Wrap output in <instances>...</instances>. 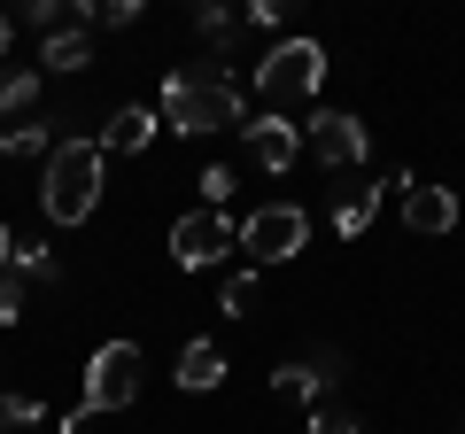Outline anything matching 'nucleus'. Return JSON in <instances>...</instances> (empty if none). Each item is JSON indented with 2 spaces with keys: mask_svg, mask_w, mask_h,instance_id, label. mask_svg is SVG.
<instances>
[{
  "mask_svg": "<svg viewBox=\"0 0 465 434\" xmlns=\"http://www.w3.org/2000/svg\"><path fill=\"white\" fill-rule=\"evenodd\" d=\"M155 117L171 133H249V94L232 85V70H210V63H186L163 78V109Z\"/></svg>",
  "mask_w": 465,
  "mask_h": 434,
  "instance_id": "f257e3e1",
  "label": "nucleus"
},
{
  "mask_svg": "<svg viewBox=\"0 0 465 434\" xmlns=\"http://www.w3.org/2000/svg\"><path fill=\"white\" fill-rule=\"evenodd\" d=\"M101 179H109V155H101V140H63V148L47 155V171H39V217L47 225H85V217L101 210Z\"/></svg>",
  "mask_w": 465,
  "mask_h": 434,
  "instance_id": "f03ea898",
  "label": "nucleus"
},
{
  "mask_svg": "<svg viewBox=\"0 0 465 434\" xmlns=\"http://www.w3.org/2000/svg\"><path fill=\"white\" fill-rule=\"evenodd\" d=\"M326 85V47L318 39H280V47L256 63V94L272 101V117H287L295 101H311Z\"/></svg>",
  "mask_w": 465,
  "mask_h": 434,
  "instance_id": "7ed1b4c3",
  "label": "nucleus"
},
{
  "mask_svg": "<svg viewBox=\"0 0 465 434\" xmlns=\"http://www.w3.org/2000/svg\"><path fill=\"white\" fill-rule=\"evenodd\" d=\"M140 372H148V357H140V341H101L94 357H85V411H124V403L140 396Z\"/></svg>",
  "mask_w": 465,
  "mask_h": 434,
  "instance_id": "20e7f679",
  "label": "nucleus"
},
{
  "mask_svg": "<svg viewBox=\"0 0 465 434\" xmlns=\"http://www.w3.org/2000/svg\"><path fill=\"white\" fill-rule=\"evenodd\" d=\"M232 249H241V225H232L225 210L171 217V264H179V271H210V264H225Z\"/></svg>",
  "mask_w": 465,
  "mask_h": 434,
  "instance_id": "39448f33",
  "label": "nucleus"
},
{
  "mask_svg": "<svg viewBox=\"0 0 465 434\" xmlns=\"http://www.w3.org/2000/svg\"><path fill=\"white\" fill-rule=\"evenodd\" d=\"M241 249H249L256 264H287V256L311 249V217H302L295 202H264V210L241 217Z\"/></svg>",
  "mask_w": 465,
  "mask_h": 434,
  "instance_id": "423d86ee",
  "label": "nucleus"
},
{
  "mask_svg": "<svg viewBox=\"0 0 465 434\" xmlns=\"http://www.w3.org/2000/svg\"><path fill=\"white\" fill-rule=\"evenodd\" d=\"M302 155L326 163V171H357V163L372 155V133L349 117V109H318V117L302 124Z\"/></svg>",
  "mask_w": 465,
  "mask_h": 434,
  "instance_id": "0eeeda50",
  "label": "nucleus"
},
{
  "mask_svg": "<svg viewBox=\"0 0 465 434\" xmlns=\"http://www.w3.org/2000/svg\"><path fill=\"white\" fill-rule=\"evenodd\" d=\"M403 225L427 233V241L458 233V194H450V186H427V179H403Z\"/></svg>",
  "mask_w": 465,
  "mask_h": 434,
  "instance_id": "6e6552de",
  "label": "nucleus"
},
{
  "mask_svg": "<svg viewBox=\"0 0 465 434\" xmlns=\"http://www.w3.org/2000/svg\"><path fill=\"white\" fill-rule=\"evenodd\" d=\"M241 148H249V163H256V171H295L302 133H295L287 117H256L249 133H241Z\"/></svg>",
  "mask_w": 465,
  "mask_h": 434,
  "instance_id": "1a4fd4ad",
  "label": "nucleus"
},
{
  "mask_svg": "<svg viewBox=\"0 0 465 434\" xmlns=\"http://www.w3.org/2000/svg\"><path fill=\"white\" fill-rule=\"evenodd\" d=\"M155 133H163V117H155V109H140V101H124V109L101 124V155H148Z\"/></svg>",
  "mask_w": 465,
  "mask_h": 434,
  "instance_id": "9d476101",
  "label": "nucleus"
},
{
  "mask_svg": "<svg viewBox=\"0 0 465 434\" xmlns=\"http://www.w3.org/2000/svg\"><path fill=\"white\" fill-rule=\"evenodd\" d=\"M388 186H403V179H357V186H341V202H333V233L341 241H357L381 217V202H388Z\"/></svg>",
  "mask_w": 465,
  "mask_h": 434,
  "instance_id": "9b49d317",
  "label": "nucleus"
},
{
  "mask_svg": "<svg viewBox=\"0 0 465 434\" xmlns=\"http://www.w3.org/2000/svg\"><path fill=\"white\" fill-rule=\"evenodd\" d=\"M171 380H179L186 396H210V388L225 380V350H217V341H186V350H179V372H171Z\"/></svg>",
  "mask_w": 465,
  "mask_h": 434,
  "instance_id": "f8f14e48",
  "label": "nucleus"
},
{
  "mask_svg": "<svg viewBox=\"0 0 465 434\" xmlns=\"http://www.w3.org/2000/svg\"><path fill=\"white\" fill-rule=\"evenodd\" d=\"M326 380H333V357H318V365H280V372H272V396L318 403V396H326Z\"/></svg>",
  "mask_w": 465,
  "mask_h": 434,
  "instance_id": "ddd939ff",
  "label": "nucleus"
},
{
  "mask_svg": "<svg viewBox=\"0 0 465 434\" xmlns=\"http://www.w3.org/2000/svg\"><path fill=\"white\" fill-rule=\"evenodd\" d=\"M85 63H94V39H85V32L39 39V78H47V70H63V78H70V70H85Z\"/></svg>",
  "mask_w": 465,
  "mask_h": 434,
  "instance_id": "4468645a",
  "label": "nucleus"
},
{
  "mask_svg": "<svg viewBox=\"0 0 465 434\" xmlns=\"http://www.w3.org/2000/svg\"><path fill=\"white\" fill-rule=\"evenodd\" d=\"M63 148V133H54V117H24L0 133V155H54Z\"/></svg>",
  "mask_w": 465,
  "mask_h": 434,
  "instance_id": "2eb2a0df",
  "label": "nucleus"
},
{
  "mask_svg": "<svg viewBox=\"0 0 465 434\" xmlns=\"http://www.w3.org/2000/svg\"><path fill=\"white\" fill-rule=\"evenodd\" d=\"M39 70H0V124H24L32 117V101H39Z\"/></svg>",
  "mask_w": 465,
  "mask_h": 434,
  "instance_id": "dca6fc26",
  "label": "nucleus"
},
{
  "mask_svg": "<svg viewBox=\"0 0 465 434\" xmlns=\"http://www.w3.org/2000/svg\"><path fill=\"white\" fill-rule=\"evenodd\" d=\"M311 434H365V419L349 411V403H318V411H311Z\"/></svg>",
  "mask_w": 465,
  "mask_h": 434,
  "instance_id": "f3484780",
  "label": "nucleus"
},
{
  "mask_svg": "<svg viewBox=\"0 0 465 434\" xmlns=\"http://www.w3.org/2000/svg\"><path fill=\"white\" fill-rule=\"evenodd\" d=\"M8 271H16L24 287H39V280H54V256H47V241H32V249H16V264H8Z\"/></svg>",
  "mask_w": 465,
  "mask_h": 434,
  "instance_id": "a211bd4d",
  "label": "nucleus"
},
{
  "mask_svg": "<svg viewBox=\"0 0 465 434\" xmlns=\"http://www.w3.org/2000/svg\"><path fill=\"white\" fill-rule=\"evenodd\" d=\"M249 302H256V271H232V280L217 287V311H225V318H241Z\"/></svg>",
  "mask_w": 465,
  "mask_h": 434,
  "instance_id": "6ab92c4d",
  "label": "nucleus"
},
{
  "mask_svg": "<svg viewBox=\"0 0 465 434\" xmlns=\"http://www.w3.org/2000/svg\"><path fill=\"white\" fill-rule=\"evenodd\" d=\"M39 419L47 411H39L32 396H0V434H24V427H39Z\"/></svg>",
  "mask_w": 465,
  "mask_h": 434,
  "instance_id": "aec40b11",
  "label": "nucleus"
},
{
  "mask_svg": "<svg viewBox=\"0 0 465 434\" xmlns=\"http://www.w3.org/2000/svg\"><path fill=\"white\" fill-rule=\"evenodd\" d=\"M225 202H232V171L210 163V171H202V210H225Z\"/></svg>",
  "mask_w": 465,
  "mask_h": 434,
  "instance_id": "412c9836",
  "label": "nucleus"
},
{
  "mask_svg": "<svg viewBox=\"0 0 465 434\" xmlns=\"http://www.w3.org/2000/svg\"><path fill=\"white\" fill-rule=\"evenodd\" d=\"M16 318H24V280L0 271V326H16Z\"/></svg>",
  "mask_w": 465,
  "mask_h": 434,
  "instance_id": "4be33fe9",
  "label": "nucleus"
},
{
  "mask_svg": "<svg viewBox=\"0 0 465 434\" xmlns=\"http://www.w3.org/2000/svg\"><path fill=\"white\" fill-rule=\"evenodd\" d=\"M94 24H109V32H124V24H140V0H101Z\"/></svg>",
  "mask_w": 465,
  "mask_h": 434,
  "instance_id": "5701e85b",
  "label": "nucleus"
},
{
  "mask_svg": "<svg viewBox=\"0 0 465 434\" xmlns=\"http://www.w3.org/2000/svg\"><path fill=\"white\" fill-rule=\"evenodd\" d=\"M85 427H94V411H85V403H78V411H63V419H54V434H85Z\"/></svg>",
  "mask_w": 465,
  "mask_h": 434,
  "instance_id": "b1692460",
  "label": "nucleus"
},
{
  "mask_svg": "<svg viewBox=\"0 0 465 434\" xmlns=\"http://www.w3.org/2000/svg\"><path fill=\"white\" fill-rule=\"evenodd\" d=\"M8 264H16V241H8V225H0V271H8Z\"/></svg>",
  "mask_w": 465,
  "mask_h": 434,
  "instance_id": "393cba45",
  "label": "nucleus"
},
{
  "mask_svg": "<svg viewBox=\"0 0 465 434\" xmlns=\"http://www.w3.org/2000/svg\"><path fill=\"white\" fill-rule=\"evenodd\" d=\"M8 39H16V24H8V16H0V63H8Z\"/></svg>",
  "mask_w": 465,
  "mask_h": 434,
  "instance_id": "a878e982",
  "label": "nucleus"
}]
</instances>
